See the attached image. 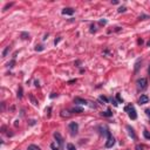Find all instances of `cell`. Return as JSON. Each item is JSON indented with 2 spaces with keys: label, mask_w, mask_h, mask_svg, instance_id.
<instances>
[{
  "label": "cell",
  "mask_w": 150,
  "mask_h": 150,
  "mask_svg": "<svg viewBox=\"0 0 150 150\" xmlns=\"http://www.w3.org/2000/svg\"><path fill=\"white\" fill-rule=\"evenodd\" d=\"M124 110L128 113V115H129V117L131 120H136L137 119V114H136V110H135L134 106L129 104V106H127L126 108H124Z\"/></svg>",
  "instance_id": "obj_1"
},
{
  "label": "cell",
  "mask_w": 150,
  "mask_h": 150,
  "mask_svg": "<svg viewBox=\"0 0 150 150\" xmlns=\"http://www.w3.org/2000/svg\"><path fill=\"white\" fill-rule=\"evenodd\" d=\"M136 85H137V89L138 90H144L148 87V80L145 78H141L137 80Z\"/></svg>",
  "instance_id": "obj_2"
},
{
  "label": "cell",
  "mask_w": 150,
  "mask_h": 150,
  "mask_svg": "<svg viewBox=\"0 0 150 150\" xmlns=\"http://www.w3.org/2000/svg\"><path fill=\"white\" fill-rule=\"evenodd\" d=\"M69 130H70L72 135H76L79 131V124L76 122H70L69 123Z\"/></svg>",
  "instance_id": "obj_3"
},
{
  "label": "cell",
  "mask_w": 150,
  "mask_h": 150,
  "mask_svg": "<svg viewBox=\"0 0 150 150\" xmlns=\"http://www.w3.org/2000/svg\"><path fill=\"white\" fill-rule=\"evenodd\" d=\"M74 102L76 103V104H82V106H89V103H90V102H88V101H86V100L81 99V97H75Z\"/></svg>",
  "instance_id": "obj_4"
},
{
  "label": "cell",
  "mask_w": 150,
  "mask_h": 150,
  "mask_svg": "<svg viewBox=\"0 0 150 150\" xmlns=\"http://www.w3.org/2000/svg\"><path fill=\"white\" fill-rule=\"evenodd\" d=\"M115 144V138L111 136V135H108V140H107V143H106V148H111L113 145Z\"/></svg>",
  "instance_id": "obj_5"
},
{
  "label": "cell",
  "mask_w": 150,
  "mask_h": 150,
  "mask_svg": "<svg viewBox=\"0 0 150 150\" xmlns=\"http://www.w3.org/2000/svg\"><path fill=\"white\" fill-rule=\"evenodd\" d=\"M54 137H55V140H56V142H58L61 147H63V140H62V137H61V135H60V133L55 131V133H54Z\"/></svg>",
  "instance_id": "obj_6"
},
{
  "label": "cell",
  "mask_w": 150,
  "mask_h": 150,
  "mask_svg": "<svg viewBox=\"0 0 150 150\" xmlns=\"http://www.w3.org/2000/svg\"><path fill=\"white\" fill-rule=\"evenodd\" d=\"M127 130H128V134H129V136L133 138V140H136V134L134 131V129L131 128L130 126H127Z\"/></svg>",
  "instance_id": "obj_7"
},
{
  "label": "cell",
  "mask_w": 150,
  "mask_h": 150,
  "mask_svg": "<svg viewBox=\"0 0 150 150\" xmlns=\"http://www.w3.org/2000/svg\"><path fill=\"white\" fill-rule=\"evenodd\" d=\"M62 14H65V15H73V14H74V10L70 8V7L63 8V10H62Z\"/></svg>",
  "instance_id": "obj_8"
},
{
  "label": "cell",
  "mask_w": 150,
  "mask_h": 150,
  "mask_svg": "<svg viewBox=\"0 0 150 150\" xmlns=\"http://www.w3.org/2000/svg\"><path fill=\"white\" fill-rule=\"evenodd\" d=\"M149 102V97L147 95H141L140 100H138V103L140 104H145V103Z\"/></svg>",
  "instance_id": "obj_9"
},
{
  "label": "cell",
  "mask_w": 150,
  "mask_h": 150,
  "mask_svg": "<svg viewBox=\"0 0 150 150\" xmlns=\"http://www.w3.org/2000/svg\"><path fill=\"white\" fill-rule=\"evenodd\" d=\"M51 148H52V150H62V147L58 142H53V143L51 144Z\"/></svg>",
  "instance_id": "obj_10"
},
{
  "label": "cell",
  "mask_w": 150,
  "mask_h": 150,
  "mask_svg": "<svg viewBox=\"0 0 150 150\" xmlns=\"http://www.w3.org/2000/svg\"><path fill=\"white\" fill-rule=\"evenodd\" d=\"M29 100H31V102L33 103L34 106H38V104H39V102H38V100L35 99V97H34L33 95H32V94H29Z\"/></svg>",
  "instance_id": "obj_11"
},
{
  "label": "cell",
  "mask_w": 150,
  "mask_h": 150,
  "mask_svg": "<svg viewBox=\"0 0 150 150\" xmlns=\"http://www.w3.org/2000/svg\"><path fill=\"white\" fill-rule=\"evenodd\" d=\"M61 116L62 117H69L70 116V113L68 110H61Z\"/></svg>",
  "instance_id": "obj_12"
},
{
  "label": "cell",
  "mask_w": 150,
  "mask_h": 150,
  "mask_svg": "<svg viewBox=\"0 0 150 150\" xmlns=\"http://www.w3.org/2000/svg\"><path fill=\"white\" fill-rule=\"evenodd\" d=\"M72 111H73V113H78V114H80V113H83V109H82V108H80V107H74Z\"/></svg>",
  "instance_id": "obj_13"
},
{
  "label": "cell",
  "mask_w": 150,
  "mask_h": 150,
  "mask_svg": "<svg viewBox=\"0 0 150 150\" xmlns=\"http://www.w3.org/2000/svg\"><path fill=\"white\" fill-rule=\"evenodd\" d=\"M102 115L107 116V117H110V116H113V113H111V110H110V109H108V110H106V111H103Z\"/></svg>",
  "instance_id": "obj_14"
},
{
  "label": "cell",
  "mask_w": 150,
  "mask_h": 150,
  "mask_svg": "<svg viewBox=\"0 0 150 150\" xmlns=\"http://www.w3.org/2000/svg\"><path fill=\"white\" fill-rule=\"evenodd\" d=\"M28 150H41V149L38 147V145H35V144H31V145L28 147Z\"/></svg>",
  "instance_id": "obj_15"
},
{
  "label": "cell",
  "mask_w": 150,
  "mask_h": 150,
  "mask_svg": "<svg viewBox=\"0 0 150 150\" xmlns=\"http://www.w3.org/2000/svg\"><path fill=\"white\" fill-rule=\"evenodd\" d=\"M67 149H68V150H76V148H75L74 144L68 143V144H67Z\"/></svg>",
  "instance_id": "obj_16"
},
{
  "label": "cell",
  "mask_w": 150,
  "mask_h": 150,
  "mask_svg": "<svg viewBox=\"0 0 150 150\" xmlns=\"http://www.w3.org/2000/svg\"><path fill=\"white\" fill-rule=\"evenodd\" d=\"M143 135H144V137H145L147 140H150V133L148 131V130H144V131H143Z\"/></svg>",
  "instance_id": "obj_17"
},
{
  "label": "cell",
  "mask_w": 150,
  "mask_h": 150,
  "mask_svg": "<svg viewBox=\"0 0 150 150\" xmlns=\"http://www.w3.org/2000/svg\"><path fill=\"white\" fill-rule=\"evenodd\" d=\"M18 97H19V99L22 97V88H21V87H19V89H18Z\"/></svg>",
  "instance_id": "obj_18"
},
{
  "label": "cell",
  "mask_w": 150,
  "mask_h": 150,
  "mask_svg": "<svg viewBox=\"0 0 150 150\" xmlns=\"http://www.w3.org/2000/svg\"><path fill=\"white\" fill-rule=\"evenodd\" d=\"M99 100H100V101H101V102H108V99H107V97H106V96H100V97H99Z\"/></svg>",
  "instance_id": "obj_19"
},
{
  "label": "cell",
  "mask_w": 150,
  "mask_h": 150,
  "mask_svg": "<svg viewBox=\"0 0 150 150\" xmlns=\"http://www.w3.org/2000/svg\"><path fill=\"white\" fill-rule=\"evenodd\" d=\"M8 51H10V47H6V48H5V51L3 52V58H5V56H6L7 53H8Z\"/></svg>",
  "instance_id": "obj_20"
},
{
  "label": "cell",
  "mask_w": 150,
  "mask_h": 150,
  "mask_svg": "<svg viewBox=\"0 0 150 150\" xmlns=\"http://www.w3.org/2000/svg\"><path fill=\"white\" fill-rule=\"evenodd\" d=\"M116 99H117V101H119L120 103H123V99L121 97V95H120V94H116Z\"/></svg>",
  "instance_id": "obj_21"
},
{
  "label": "cell",
  "mask_w": 150,
  "mask_h": 150,
  "mask_svg": "<svg viewBox=\"0 0 150 150\" xmlns=\"http://www.w3.org/2000/svg\"><path fill=\"white\" fill-rule=\"evenodd\" d=\"M140 62H141V60H138V61L136 62V65H135V72H137L138 68H140Z\"/></svg>",
  "instance_id": "obj_22"
},
{
  "label": "cell",
  "mask_w": 150,
  "mask_h": 150,
  "mask_svg": "<svg viewBox=\"0 0 150 150\" xmlns=\"http://www.w3.org/2000/svg\"><path fill=\"white\" fill-rule=\"evenodd\" d=\"M35 51H39V52L44 51V47H42V46H40V45H39V46H36V47H35Z\"/></svg>",
  "instance_id": "obj_23"
},
{
  "label": "cell",
  "mask_w": 150,
  "mask_h": 150,
  "mask_svg": "<svg viewBox=\"0 0 150 150\" xmlns=\"http://www.w3.org/2000/svg\"><path fill=\"white\" fill-rule=\"evenodd\" d=\"M135 149H136V150H143L144 148H143V145H141V144H137Z\"/></svg>",
  "instance_id": "obj_24"
},
{
  "label": "cell",
  "mask_w": 150,
  "mask_h": 150,
  "mask_svg": "<svg viewBox=\"0 0 150 150\" xmlns=\"http://www.w3.org/2000/svg\"><path fill=\"white\" fill-rule=\"evenodd\" d=\"M124 11H126V7H124V6H123V7H120V8H119V12H120V13H122V12H124Z\"/></svg>",
  "instance_id": "obj_25"
},
{
  "label": "cell",
  "mask_w": 150,
  "mask_h": 150,
  "mask_svg": "<svg viewBox=\"0 0 150 150\" xmlns=\"http://www.w3.org/2000/svg\"><path fill=\"white\" fill-rule=\"evenodd\" d=\"M12 5H13V4H12V3H11V4H7L6 6L4 7V11H6V10H7V8H8V7H11V6H12Z\"/></svg>",
  "instance_id": "obj_26"
},
{
  "label": "cell",
  "mask_w": 150,
  "mask_h": 150,
  "mask_svg": "<svg viewBox=\"0 0 150 150\" xmlns=\"http://www.w3.org/2000/svg\"><path fill=\"white\" fill-rule=\"evenodd\" d=\"M145 113H147L148 116H150V109H147V110H145Z\"/></svg>",
  "instance_id": "obj_27"
},
{
  "label": "cell",
  "mask_w": 150,
  "mask_h": 150,
  "mask_svg": "<svg viewBox=\"0 0 150 150\" xmlns=\"http://www.w3.org/2000/svg\"><path fill=\"white\" fill-rule=\"evenodd\" d=\"M100 24H101V25H104V24H106V20H101V21H100Z\"/></svg>",
  "instance_id": "obj_28"
},
{
  "label": "cell",
  "mask_w": 150,
  "mask_h": 150,
  "mask_svg": "<svg viewBox=\"0 0 150 150\" xmlns=\"http://www.w3.org/2000/svg\"><path fill=\"white\" fill-rule=\"evenodd\" d=\"M138 44L142 45V44H143V40H142V39H141V40H138Z\"/></svg>",
  "instance_id": "obj_29"
},
{
  "label": "cell",
  "mask_w": 150,
  "mask_h": 150,
  "mask_svg": "<svg viewBox=\"0 0 150 150\" xmlns=\"http://www.w3.org/2000/svg\"><path fill=\"white\" fill-rule=\"evenodd\" d=\"M148 72H149V75H150V66H149V70H148Z\"/></svg>",
  "instance_id": "obj_30"
},
{
  "label": "cell",
  "mask_w": 150,
  "mask_h": 150,
  "mask_svg": "<svg viewBox=\"0 0 150 150\" xmlns=\"http://www.w3.org/2000/svg\"><path fill=\"white\" fill-rule=\"evenodd\" d=\"M148 46H150V41H148Z\"/></svg>",
  "instance_id": "obj_31"
}]
</instances>
